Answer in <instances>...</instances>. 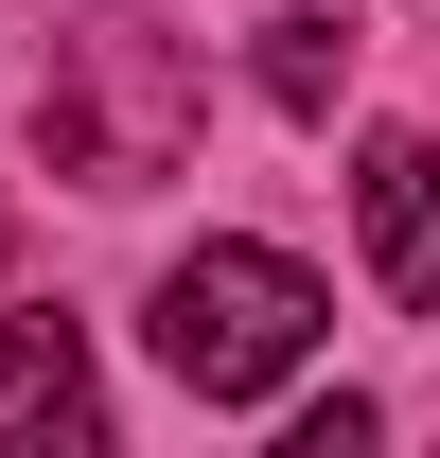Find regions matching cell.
Instances as JSON below:
<instances>
[{
  "label": "cell",
  "instance_id": "6da1fadb",
  "mask_svg": "<svg viewBox=\"0 0 440 458\" xmlns=\"http://www.w3.org/2000/svg\"><path fill=\"white\" fill-rule=\"evenodd\" d=\"M36 159L89 176V194H141V176L194 159V54L159 18H71L54 36V89H36Z\"/></svg>",
  "mask_w": 440,
  "mask_h": 458
},
{
  "label": "cell",
  "instance_id": "7a4b0ae2",
  "mask_svg": "<svg viewBox=\"0 0 440 458\" xmlns=\"http://www.w3.org/2000/svg\"><path fill=\"white\" fill-rule=\"evenodd\" d=\"M317 318H334V300L300 283L282 247H194V265L159 283V370H176L194 405H265L282 370L317 352Z\"/></svg>",
  "mask_w": 440,
  "mask_h": 458
},
{
  "label": "cell",
  "instance_id": "3957f363",
  "mask_svg": "<svg viewBox=\"0 0 440 458\" xmlns=\"http://www.w3.org/2000/svg\"><path fill=\"white\" fill-rule=\"evenodd\" d=\"M352 212H370V283L405 300V318H440V141L387 123L370 159H352Z\"/></svg>",
  "mask_w": 440,
  "mask_h": 458
},
{
  "label": "cell",
  "instance_id": "277c9868",
  "mask_svg": "<svg viewBox=\"0 0 440 458\" xmlns=\"http://www.w3.org/2000/svg\"><path fill=\"white\" fill-rule=\"evenodd\" d=\"M0 441H89V335L71 318H0Z\"/></svg>",
  "mask_w": 440,
  "mask_h": 458
},
{
  "label": "cell",
  "instance_id": "5b68a950",
  "mask_svg": "<svg viewBox=\"0 0 440 458\" xmlns=\"http://www.w3.org/2000/svg\"><path fill=\"white\" fill-rule=\"evenodd\" d=\"M334 89H352V18H265V106L334 123Z\"/></svg>",
  "mask_w": 440,
  "mask_h": 458
}]
</instances>
